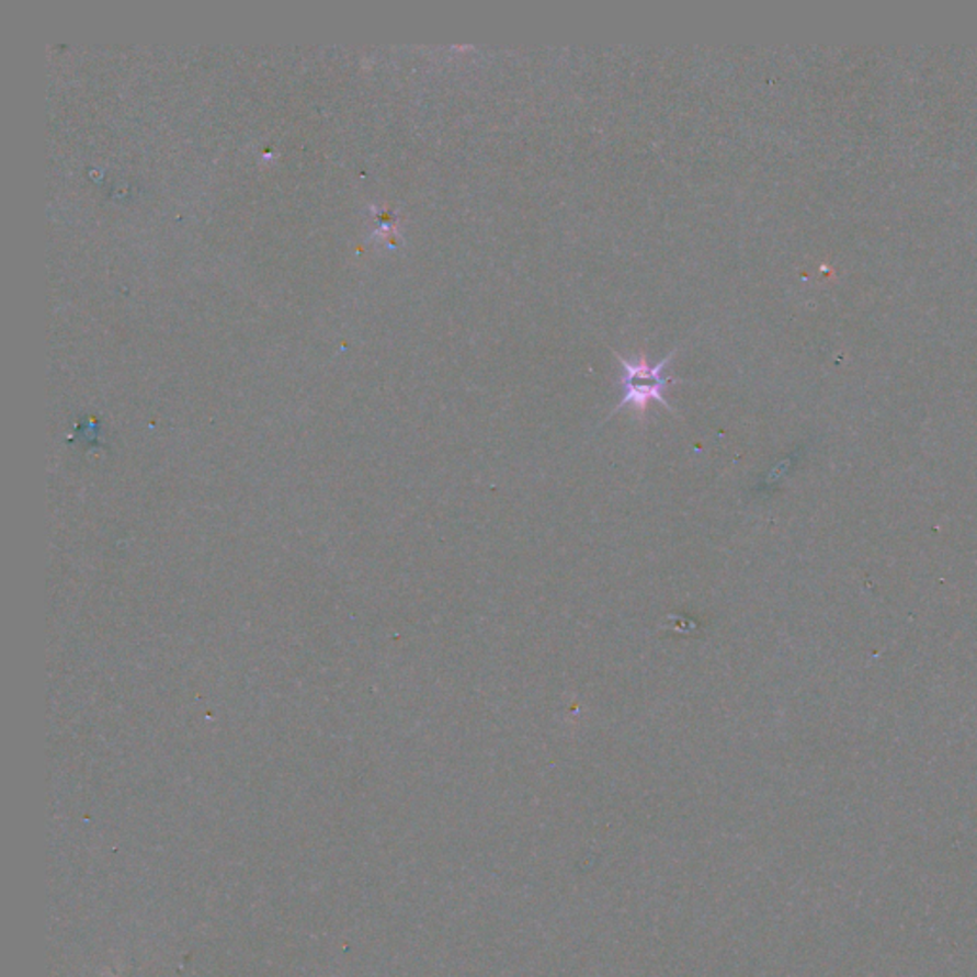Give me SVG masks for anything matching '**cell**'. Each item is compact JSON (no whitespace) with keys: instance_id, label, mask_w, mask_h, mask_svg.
<instances>
[{"instance_id":"6da1fadb","label":"cell","mask_w":977,"mask_h":977,"mask_svg":"<svg viewBox=\"0 0 977 977\" xmlns=\"http://www.w3.org/2000/svg\"><path fill=\"white\" fill-rule=\"evenodd\" d=\"M613 355L617 357L618 363L625 368V376H623L625 397L618 401L615 411L611 412V417L615 412L621 411V409H625V407H633L636 414L641 419L646 414L647 405L651 404V401H659L670 412H674V409L667 401V397H664V390L672 384V378H669V376L662 378L661 373L662 368L667 367L672 357L677 355V352H670L657 365H649V361L646 360L644 353L634 361L625 360L623 355H618V352H613Z\"/></svg>"}]
</instances>
